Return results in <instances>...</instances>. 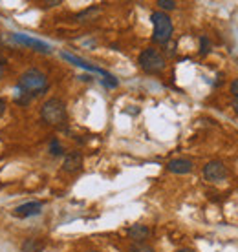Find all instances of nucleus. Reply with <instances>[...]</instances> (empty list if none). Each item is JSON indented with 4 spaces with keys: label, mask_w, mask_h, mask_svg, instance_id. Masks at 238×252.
I'll return each instance as SVG.
<instances>
[{
    "label": "nucleus",
    "mask_w": 238,
    "mask_h": 252,
    "mask_svg": "<svg viewBox=\"0 0 238 252\" xmlns=\"http://www.w3.org/2000/svg\"><path fill=\"white\" fill-rule=\"evenodd\" d=\"M50 82L46 73H42L37 68L26 69L24 73L19 77V84H17V102L19 104H30L35 97H40L48 92Z\"/></svg>",
    "instance_id": "1"
},
{
    "label": "nucleus",
    "mask_w": 238,
    "mask_h": 252,
    "mask_svg": "<svg viewBox=\"0 0 238 252\" xmlns=\"http://www.w3.org/2000/svg\"><path fill=\"white\" fill-rule=\"evenodd\" d=\"M40 119L51 126L64 125L68 119V112H66V104L63 99L51 97L48 101H44V104L40 106Z\"/></svg>",
    "instance_id": "2"
},
{
    "label": "nucleus",
    "mask_w": 238,
    "mask_h": 252,
    "mask_svg": "<svg viewBox=\"0 0 238 252\" xmlns=\"http://www.w3.org/2000/svg\"><path fill=\"white\" fill-rule=\"evenodd\" d=\"M152 20V42L156 44H167L170 38H172V32H174V26H172V20L167 13L163 11H154L151 15Z\"/></svg>",
    "instance_id": "3"
},
{
    "label": "nucleus",
    "mask_w": 238,
    "mask_h": 252,
    "mask_svg": "<svg viewBox=\"0 0 238 252\" xmlns=\"http://www.w3.org/2000/svg\"><path fill=\"white\" fill-rule=\"evenodd\" d=\"M138 64L145 73L156 75V73H161L163 69H165L167 61H165V57H163L158 50H154V48H147V50H143L141 53H139Z\"/></svg>",
    "instance_id": "4"
},
{
    "label": "nucleus",
    "mask_w": 238,
    "mask_h": 252,
    "mask_svg": "<svg viewBox=\"0 0 238 252\" xmlns=\"http://www.w3.org/2000/svg\"><path fill=\"white\" fill-rule=\"evenodd\" d=\"M203 177L211 183H220L227 177V166L222 161H209L203 166Z\"/></svg>",
    "instance_id": "5"
},
{
    "label": "nucleus",
    "mask_w": 238,
    "mask_h": 252,
    "mask_svg": "<svg viewBox=\"0 0 238 252\" xmlns=\"http://www.w3.org/2000/svg\"><path fill=\"white\" fill-rule=\"evenodd\" d=\"M7 35H9V38H11L13 42H17V44L30 46V48H35L37 51H42V53H50L51 51V46L42 42V40L32 38V37H28V35H20V33H7Z\"/></svg>",
    "instance_id": "6"
},
{
    "label": "nucleus",
    "mask_w": 238,
    "mask_h": 252,
    "mask_svg": "<svg viewBox=\"0 0 238 252\" xmlns=\"http://www.w3.org/2000/svg\"><path fill=\"white\" fill-rule=\"evenodd\" d=\"M40 212H42V201H28L13 208V216H15V218H20V220L39 216Z\"/></svg>",
    "instance_id": "7"
},
{
    "label": "nucleus",
    "mask_w": 238,
    "mask_h": 252,
    "mask_svg": "<svg viewBox=\"0 0 238 252\" xmlns=\"http://www.w3.org/2000/svg\"><path fill=\"white\" fill-rule=\"evenodd\" d=\"M195 168L193 161H189L185 158H176L172 161L167 163V170L172 172V174H178V176H183V174H191Z\"/></svg>",
    "instance_id": "8"
},
{
    "label": "nucleus",
    "mask_w": 238,
    "mask_h": 252,
    "mask_svg": "<svg viewBox=\"0 0 238 252\" xmlns=\"http://www.w3.org/2000/svg\"><path fill=\"white\" fill-rule=\"evenodd\" d=\"M81 166H82L81 152H70V154H66L64 163H63V170L66 172V174H76V172L81 170Z\"/></svg>",
    "instance_id": "9"
},
{
    "label": "nucleus",
    "mask_w": 238,
    "mask_h": 252,
    "mask_svg": "<svg viewBox=\"0 0 238 252\" xmlns=\"http://www.w3.org/2000/svg\"><path fill=\"white\" fill-rule=\"evenodd\" d=\"M149 236H151V228L147 227V225H141V223H138V225H132V227L128 228V238H130V240H134L136 243H141V241H145Z\"/></svg>",
    "instance_id": "10"
},
{
    "label": "nucleus",
    "mask_w": 238,
    "mask_h": 252,
    "mask_svg": "<svg viewBox=\"0 0 238 252\" xmlns=\"http://www.w3.org/2000/svg\"><path fill=\"white\" fill-rule=\"evenodd\" d=\"M63 57L66 59V61H70V63H74L76 66H79V68H84V69H90V71H95V73H101V75H105V79L107 77H110L105 71V69H101V68H97V66H92V64H88V63H84V61H81V59H77V57H74V55H68V53H63Z\"/></svg>",
    "instance_id": "11"
},
{
    "label": "nucleus",
    "mask_w": 238,
    "mask_h": 252,
    "mask_svg": "<svg viewBox=\"0 0 238 252\" xmlns=\"http://www.w3.org/2000/svg\"><path fill=\"white\" fill-rule=\"evenodd\" d=\"M50 154L53 156V158H61V156H64V148H63V145H61V141H59V139H51Z\"/></svg>",
    "instance_id": "12"
},
{
    "label": "nucleus",
    "mask_w": 238,
    "mask_h": 252,
    "mask_svg": "<svg viewBox=\"0 0 238 252\" xmlns=\"http://www.w3.org/2000/svg\"><path fill=\"white\" fill-rule=\"evenodd\" d=\"M99 13V7H90V9H86V11H82L77 15V20L79 22H86V20H90L94 15H97Z\"/></svg>",
    "instance_id": "13"
},
{
    "label": "nucleus",
    "mask_w": 238,
    "mask_h": 252,
    "mask_svg": "<svg viewBox=\"0 0 238 252\" xmlns=\"http://www.w3.org/2000/svg\"><path fill=\"white\" fill-rule=\"evenodd\" d=\"M128 252H156L152 247L145 245V243H134V245L128 249Z\"/></svg>",
    "instance_id": "14"
},
{
    "label": "nucleus",
    "mask_w": 238,
    "mask_h": 252,
    "mask_svg": "<svg viewBox=\"0 0 238 252\" xmlns=\"http://www.w3.org/2000/svg\"><path fill=\"white\" fill-rule=\"evenodd\" d=\"M211 51V40L207 37H201L200 38V55H207Z\"/></svg>",
    "instance_id": "15"
},
{
    "label": "nucleus",
    "mask_w": 238,
    "mask_h": 252,
    "mask_svg": "<svg viewBox=\"0 0 238 252\" xmlns=\"http://www.w3.org/2000/svg\"><path fill=\"white\" fill-rule=\"evenodd\" d=\"M158 6L165 11H172V9H176V2L174 0H158Z\"/></svg>",
    "instance_id": "16"
},
{
    "label": "nucleus",
    "mask_w": 238,
    "mask_h": 252,
    "mask_svg": "<svg viewBox=\"0 0 238 252\" xmlns=\"http://www.w3.org/2000/svg\"><path fill=\"white\" fill-rule=\"evenodd\" d=\"M22 252H37V245H35V240H26L24 247H22Z\"/></svg>",
    "instance_id": "17"
},
{
    "label": "nucleus",
    "mask_w": 238,
    "mask_h": 252,
    "mask_svg": "<svg viewBox=\"0 0 238 252\" xmlns=\"http://www.w3.org/2000/svg\"><path fill=\"white\" fill-rule=\"evenodd\" d=\"M231 94L235 95V97H238V77L233 81V84H231Z\"/></svg>",
    "instance_id": "18"
},
{
    "label": "nucleus",
    "mask_w": 238,
    "mask_h": 252,
    "mask_svg": "<svg viewBox=\"0 0 238 252\" xmlns=\"http://www.w3.org/2000/svg\"><path fill=\"white\" fill-rule=\"evenodd\" d=\"M4 112H6V101L0 97V115H4Z\"/></svg>",
    "instance_id": "19"
},
{
    "label": "nucleus",
    "mask_w": 238,
    "mask_h": 252,
    "mask_svg": "<svg viewBox=\"0 0 238 252\" xmlns=\"http://www.w3.org/2000/svg\"><path fill=\"white\" fill-rule=\"evenodd\" d=\"M233 110L238 114V97H235V101H233Z\"/></svg>",
    "instance_id": "20"
},
{
    "label": "nucleus",
    "mask_w": 238,
    "mask_h": 252,
    "mask_svg": "<svg viewBox=\"0 0 238 252\" xmlns=\"http://www.w3.org/2000/svg\"><path fill=\"white\" fill-rule=\"evenodd\" d=\"M2 75H4V63L0 61V79H2Z\"/></svg>",
    "instance_id": "21"
},
{
    "label": "nucleus",
    "mask_w": 238,
    "mask_h": 252,
    "mask_svg": "<svg viewBox=\"0 0 238 252\" xmlns=\"http://www.w3.org/2000/svg\"><path fill=\"white\" fill-rule=\"evenodd\" d=\"M176 252H191L189 249H180V251H176Z\"/></svg>",
    "instance_id": "22"
},
{
    "label": "nucleus",
    "mask_w": 238,
    "mask_h": 252,
    "mask_svg": "<svg viewBox=\"0 0 238 252\" xmlns=\"http://www.w3.org/2000/svg\"><path fill=\"white\" fill-rule=\"evenodd\" d=\"M86 252H99V251H86Z\"/></svg>",
    "instance_id": "23"
}]
</instances>
